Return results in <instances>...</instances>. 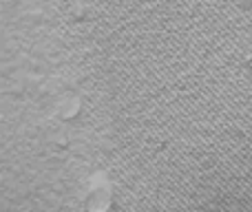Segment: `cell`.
<instances>
[{
    "instance_id": "1",
    "label": "cell",
    "mask_w": 252,
    "mask_h": 212,
    "mask_svg": "<svg viewBox=\"0 0 252 212\" xmlns=\"http://www.w3.org/2000/svg\"><path fill=\"white\" fill-rule=\"evenodd\" d=\"M111 206V190L106 186H97L91 190L87 199V210L89 212H106Z\"/></svg>"
},
{
    "instance_id": "2",
    "label": "cell",
    "mask_w": 252,
    "mask_h": 212,
    "mask_svg": "<svg viewBox=\"0 0 252 212\" xmlns=\"http://www.w3.org/2000/svg\"><path fill=\"white\" fill-rule=\"evenodd\" d=\"M62 106H64L62 108V117H73L75 113L80 111V102L78 100H66Z\"/></svg>"
}]
</instances>
